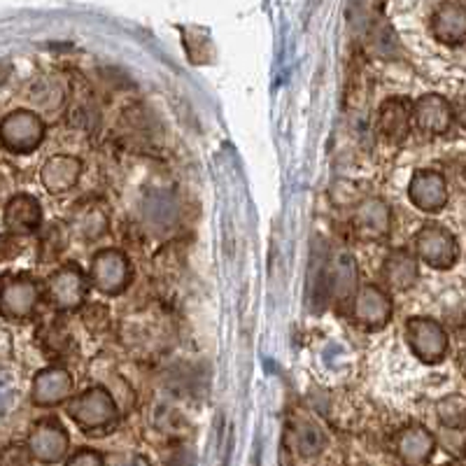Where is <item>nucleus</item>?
I'll return each mask as SVG.
<instances>
[{
	"label": "nucleus",
	"mask_w": 466,
	"mask_h": 466,
	"mask_svg": "<svg viewBox=\"0 0 466 466\" xmlns=\"http://www.w3.org/2000/svg\"><path fill=\"white\" fill-rule=\"evenodd\" d=\"M68 415L85 434H103L119 422V406L110 390L89 387L70 399Z\"/></svg>",
	"instance_id": "1"
},
{
	"label": "nucleus",
	"mask_w": 466,
	"mask_h": 466,
	"mask_svg": "<svg viewBox=\"0 0 466 466\" xmlns=\"http://www.w3.org/2000/svg\"><path fill=\"white\" fill-rule=\"evenodd\" d=\"M91 280L77 264H64L54 270L45 285V297L54 310L68 313L85 306Z\"/></svg>",
	"instance_id": "2"
},
{
	"label": "nucleus",
	"mask_w": 466,
	"mask_h": 466,
	"mask_svg": "<svg viewBox=\"0 0 466 466\" xmlns=\"http://www.w3.org/2000/svg\"><path fill=\"white\" fill-rule=\"evenodd\" d=\"M131 261L122 249H98L91 259L89 280L106 297H116V294L127 291V287L131 285Z\"/></svg>",
	"instance_id": "3"
},
{
	"label": "nucleus",
	"mask_w": 466,
	"mask_h": 466,
	"mask_svg": "<svg viewBox=\"0 0 466 466\" xmlns=\"http://www.w3.org/2000/svg\"><path fill=\"white\" fill-rule=\"evenodd\" d=\"M413 248L418 259L436 270H448L460 259V243L455 233L441 224H424L413 238Z\"/></svg>",
	"instance_id": "4"
},
{
	"label": "nucleus",
	"mask_w": 466,
	"mask_h": 466,
	"mask_svg": "<svg viewBox=\"0 0 466 466\" xmlns=\"http://www.w3.org/2000/svg\"><path fill=\"white\" fill-rule=\"evenodd\" d=\"M0 138L15 154L35 152L45 140L43 116L33 110H12L0 122Z\"/></svg>",
	"instance_id": "5"
},
{
	"label": "nucleus",
	"mask_w": 466,
	"mask_h": 466,
	"mask_svg": "<svg viewBox=\"0 0 466 466\" xmlns=\"http://www.w3.org/2000/svg\"><path fill=\"white\" fill-rule=\"evenodd\" d=\"M406 340L413 355L424 364H441L451 350V339L445 334L443 324L431 318H410L406 322Z\"/></svg>",
	"instance_id": "6"
},
{
	"label": "nucleus",
	"mask_w": 466,
	"mask_h": 466,
	"mask_svg": "<svg viewBox=\"0 0 466 466\" xmlns=\"http://www.w3.org/2000/svg\"><path fill=\"white\" fill-rule=\"evenodd\" d=\"M26 448L31 451L33 460L40 461V464H56L68 452L70 436L58 420L45 418L31 430Z\"/></svg>",
	"instance_id": "7"
},
{
	"label": "nucleus",
	"mask_w": 466,
	"mask_h": 466,
	"mask_svg": "<svg viewBox=\"0 0 466 466\" xmlns=\"http://www.w3.org/2000/svg\"><path fill=\"white\" fill-rule=\"evenodd\" d=\"M394 315V303L382 287L364 285L352 301V318L369 331H380Z\"/></svg>",
	"instance_id": "8"
},
{
	"label": "nucleus",
	"mask_w": 466,
	"mask_h": 466,
	"mask_svg": "<svg viewBox=\"0 0 466 466\" xmlns=\"http://www.w3.org/2000/svg\"><path fill=\"white\" fill-rule=\"evenodd\" d=\"M352 231L364 243H382L392 236V210L382 198H364L352 212Z\"/></svg>",
	"instance_id": "9"
},
{
	"label": "nucleus",
	"mask_w": 466,
	"mask_h": 466,
	"mask_svg": "<svg viewBox=\"0 0 466 466\" xmlns=\"http://www.w3.org/2000/svg\"><path fill=\"white\" fill-rule=\"evenodd\" d=\"M408 198L418 210L422 212H441L448 206V180L445 175L436 168L415 170L408 185Z\"/></svg>",
	"instance_id": "10"
},
{
	"label": "nucleus",
	"mask_w": 466,
	"mask_h": 466,
	"mask_svg": "<svg viewBox=\"0 0 466 466\" xmlns=\"http://www.w3.org/2000/svg\"><path fill=\"white\" fill-rule=\"evenodd\" d=\"M40 303V285L28 276H7L3 280L0 310L7 319H26Z\"/></svg>",
	"instance_id": "11"
},
{
	"label": "nucleus",
	"mask_w": 466,
	"mask_h": 466,
	"mask_svg": "<svg viewBox=\"0 0 466 466\" xmlns=\"http://www.w3.org/2000/svg\"><path fill=\"white\" fill-rule=\"evenodd\" d=\"M415 124L413 101H408L403 96H392L385 98L378 107L376 127L378 133L387 143H403L410 133V127Z\"/></svg>",
	"instance_id": "12"
},
{
	"label": "nucleus",
	"mask_w": 466,
	"mask_h": 466,
	"mask_svg": "<svg viewBox=\"0 0 466 466\" xmlns=\"http://www.w3.org/2000/svg\"><path fill=\"white\" fill-rule=\"evenodd\" d=\"M415 127L427 136H445L457 119L455 107L441 94H424L413 101Z\"/></svg>",
	"instance_id": "13"
},
{
	"label": "nucleus",
	"mask_w": 466,
	"mask_h": 466,
	"mask_svg": "<svg viewBox=\"0 0 466 466\" xmlns=\"http://www.w3.org/2000/svg\"><path fill=\"white\" fill-rule=\"evenodd\" d=\"M73 376L61 366H49L31 382V399L40 408H54L73 399Z\"/></svg>",
	"instance_id": "14"
},
{
	"label": "nucleus",
	"mask_w": 466,
	"mask_h": 466,
	"mask_svg": "<svg viewBox=\"0 0 466 466\" xmlns=\"http://www.w3.org/2000/svg\"><path fill=\"white\" fill-rule=\"evenodd\" d=\"M394 451L403 466H427L434 457L436 439L422 424H408L394 439Z\"/></svg>",
	"instance_id": "15"
},
{
	"label": "nucleus",
	"mask_w": 466,
	"mask_h": 466,
	"mask_svg": "<svg viewBox=\"0 0 466 466\" xmlns=\"http://www.w3.org/2000/svg\"><path fill=\"white\" fill-rule=\"evenodd\" d=\"M3 224L7 236H31L43 227V206L31 194H16L5 203Z\"/></svg>",
	"instance_id": "16"
},
{
	"label": "nucleus",
	"mask_w": 466,
	"mask_h": 466,
	"mask_svg": "<svg viewBox=\"0 0 466 466\" xmlns=\"http://www.w3.org/2000/svg\"><path fill=\"white\" fill-rule=\"evenodd\" d=\"M82 177V161L73 154H54L43 164L40 182L54 197L68 194Z\"/></svg>",
	"instance_id": "17"
},
{
	"label": "nucleus",
	"mask_w": 466,
	"mask_h": 466,
	"mask_svg": "<svg viewBox=\"0 0 466 466\" xmlns=\"http://www.w3.org/2000/svg\"><path fill=\"white\" fill-rule=\"evenodd\" d=\"M420 266L418 255L410 252L408 248H394L390 255L385 257L380 268V278L385 282L387 289L392 291H408L418 282Z\"/></svg>",
	"instance_id": "18"
},
{
	"label": "nucleus",
	"mask_w": 466,
	"mask_h": 466,
	"mask_svg": "<svg viewBox=\"0 0 466 466\" xmlns=\"http://www.w3.org/2000/svg\"><path fill=\"white\" fill-rule=\"evenodd\" d=\"M431 35L443 45H461L466 40V5L461 3H441L434 12H431Z\"/></svg>",
	"instance_id": "19"
},
{
	"label": "nucleus",
	"mask_w": 466,
	"mask_h": 466,
	"mask_svg": "<svg viewBox=\"0 0 466 466\" xmlns=\"http://www.w3.org/2000/svg\"><path fill=\"white\" fill-rule=\"evenodd\" d=\"M334 264L329 266V299L334 301L345 303V301H355L357 297V261L350 252H339L334 257Z\"/></svg>",
	"instance_id": "20"
},
{
	"label": "nucleus",
	"mask_w": 466,
	"mask_h": 466,
	"mask_svg": "<svg viewBox=\"0 0 466 466\" xmlns=\"http://www.w3.org/2000/svg\"><path fill=\"white\" fill-rule=\"evenodd\" d=\"M294 445L301 457H318L327 448V434L313 420H301L294 430Z\"/></svg>",
	"instance_id": "21"
},
{
	"label": "nucleus",
	"mask_w": 466,
	"mask_h": 466,
	"mask_svg": "<svg viewBox=\"0 0 466 466\" xmlns=\"http://www.w3.org/2000/svg\"><path fill=\"white\" fill-rule=\"evenodd\" d=\"M107 212L103 208H85V210L77 212V218H75V233L85 240H98L101 236L107 233Z\"/></svg>",
	"instance_id": "22"
},
{
	"label": "nucleus",
	"mask_w": 466,
	"mask_h": 466,
	"mask_svg": "<svg viewBox=\"0 0 466 466\" xmlns=\"http://www.w3.org/2000/svg\"><path fill=\"white\" fill-rule=\"evenodd\" d=\"M399 43H397V33L385 19H376L371 24V31H369V49H371L376 56L380 58H392L394 52H397Z\"/></svg>",
	"instance_id": "23"
},
{
	"label": "nucleus",
	"mask_w": 466,
	"mask_h": 466,
	"mask_svg": "<svg viewBox=\"0 0 466 466\" xmlns=\"http://www.w3.org/2000/svg\"><path fill=\"white\" fill-rule=\"evenodd\" d=\"M441 424L445 430H464L466 424V401L461 397H445L436 406Z\"/></svg>",
	"instance_id": "24"
},
{
	"label": "nucleus",
	"mask_w": 466,
	"mask_h": 466,
	"mask_svg": "<svg viewBox=\"0 0 466 466\" xmlns=\"http://www.w3.org/2000/svg\"><path fill=\"white\" fill-rule=\"evenodd\" d=\"M33 455L26 445H7L0 455V466H33Z\"/></svg>",
	"instance_id": "25"
},
{
	"label": "nucleus",
	"mask_w": 466,
	"mask_h": 466,
	"mask_svg": "<svg viewBox=\"0 0 466 466\" xmlns=\"http://www.w3.org/2000/svg\"><path fill=\"white\" fill-rule=\"evenodd\" d=\"M66 466H106V460H103L101 452L94 451V448H82V451H77L75 455L68 457Z\"/></svg>",
	"instance_id": "26"
},
{
	"label": "nucleus",
	"mask_w": 466,
	"mask_h": 466,
	"mask_svg": "<svg viewBox=\"0 0 466 466\" xmlns=\"http://www.w3.org/2000/svg\"><path fill=\"white\" fill-rule=\"evenodd\" d=\"M115 466H152V464H149L147 460H143V457H138V455H127V457H122V460L116 461Z\"/></svg>",
	"instance_id": "27"
},
{
	"label": "nucleus",
	"mask_w": 466,
	"mask_h": 466,
	"mask_svg": "<svg viewBox=\"0 0 466 466\" xmlns=\"http://www.w3.org/2000/svg\"><path fill=\"white\" fill-rule=\"evenodd\" d=\"M457 122H460V127L466 131V101L461 103L460 110H457Z\"/></svg>",
	"instance_id": "28"
},
{
	"label": "nucleus",
	"mask_w": 466,
	"mask_h": 466,
	"mask_svg": "<svg viewBox=\"0 0 466 466\" xmlns=\"http://www.w3.org/2000/svg\"><path fill=\"white\" fill-rule=\"evenodd\" d=\"M457 366H460L461 376L466 378V348L461 350V352H460V357H457Z\"/></svg>",
	"instance_id": "29"
}]
</instances>
